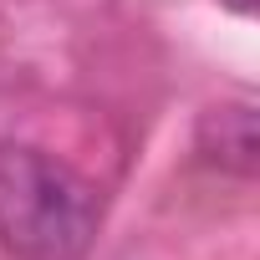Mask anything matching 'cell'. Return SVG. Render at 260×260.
Instances as JSON below:
<instances>
[{
    "label": "cell",
    "instance_id": "1",
    "mask_svg": "<svg viewBox=\"0 0 260 260\" xmlns=\"http://www.w3.org/2000/svg\"><path fill=\"white\" fill-rule=\"evenodd\" d=\"M102 199L36 143H0V245L11 260H82L97 240Z\"/></svg>",
    "mask_w": 260,
    "mask_h": 260
},
{
    "label": "cell",
    "instance_id": "2",
    "mask_svg": "<svg viewBox=\"0 0 260 260\" xmlns=\"http://www.w3.org/2000/svg\"><path fill=\"white\" fill-rule=\"evenodd\" d=\"M194 153L235 179H250L260 169V112L255 102H214L194 122Z\"/></svg>",
    "mask_w": 260,
    "mask_h": 260
}]
</instances>
